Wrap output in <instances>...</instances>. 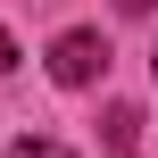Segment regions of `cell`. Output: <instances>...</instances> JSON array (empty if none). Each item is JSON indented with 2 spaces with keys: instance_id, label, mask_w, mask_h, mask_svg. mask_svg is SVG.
Here are the masks:
<instances>
[{
  "instance_id": "1",
  "label": "cell",
  "mask_w": 158,
  "mask_h": 158,
  "mask_svg": "<svg viewBox=\"0 0 158 158\" xmlns=\"http://www.w3.org/2000/svg\"><path fill=\"white\" fill-rule=\"evenodd\" d=\"M100 67H108V42L100 33H58V50H50V75L58 83H92Z\"/></svg>"
},
{
  "instance_id": "2",
  "label": "cell",
  "mask_w": 158,
  "mask_h": 158,
  "mask_svg": "<svg viewBox=\"0 0 158 158\" xmlns=\"http://www.w3.org/2000/svg\"><path fill=\"white\" fill-rule=\"evenodd\" d=\"M8 158H75V150H58V142H17Z\"/></svg>"
},
{
  "instance_id": "3",
  "label": "cell",
  "mask_w": 158,
  "mask_h": 158,
  "mask_svg": "<svg viewBox=\"0 0 158 158\" xmlns=\"http://www.w3.org/2000/svg\"><path fill=\"white\" fill-rule=\"evenodd\" d=\"M8 67H17V42H8V33H0V75H8Z\"/></svg>"
},
{
  "instance_id": "4",
  "label": "cell",
  "mask_w": 158,
  "mask_h": 158,
  "mask_svg": "<svg viewBox=\"0 0 158 158\" xmlns=\"http://www.w3.org/2000/svg\"><path fill=\"white\" fill-rule=\"evenodd\" d=\"M117 8H133V17H142V8H150V0H117Z\"/></svg>"
}]
</instances>
